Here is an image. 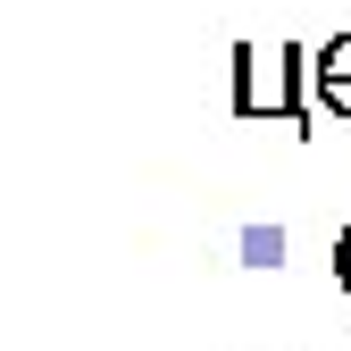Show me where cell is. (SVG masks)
<instances>
[{"label":"cell","mask_w":351,"mask_h":351,"mask_svg":"<svg viewBox=\"0 0 351 351\" xmlns=\"http://www.w3.org/2000/svg\"><path fill=\"white\" fill-rule=\"evenodd\" d=\"M335 276H343V293H351V226L335 234Z\"/></svg>","instance_id":"cell-4"},{"label":"cell","mask_w":351,"mask_h":351,"mask_svg":"<svg viewBox=\"0 0 351 351\" xmlns=\"http://www.w3.org/2000/svg\"><path fill=\"white\" fill-rule=\"evenodd\" d=\"M310 93H318V109H326V117H351V84H326V75H310Z\"/></svg>","instance_id":"cell-3"},{"label":"cell","mask_w":351,"mask_h":351,"mask_svg":"<svg viewBox=\"0 0 351 351\" xmlns=\"http://www.w3.org/2000/svg\"><path fill=\"white\" fill-rule=\"evenodd\" d=\"M310 75H326V84H351V34L318 42V51H310Z\"/></svg>","instance_id":"cell-2"},{"label":"cell","mask_w":351,"mask_h":351,"mask_svg":"<svg viewBox=\"0 0 351 351\" xmlns=\"http://www.w3.org/2000/svg\"><path fill=\"white\" fill-rule=\"evenodd\" d=\"M310 109H318V93H310V51H293V42H276V51L243 42V51H234V117L310 125Z\"/></svg>","instance_id":"cell-1"}]
</instances>
